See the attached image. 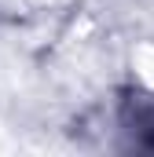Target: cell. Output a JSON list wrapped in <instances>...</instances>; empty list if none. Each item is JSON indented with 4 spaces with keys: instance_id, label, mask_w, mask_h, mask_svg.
Returning <instances> with one entry per match:
<instances>
[{
    "instance_id": "6da1fadb",
    "label": "cell",
    "mask_w": 154,
    "mask_h": 157,
    "mask_svg": "<svg viewBox=\"0 0 154 157\" xmlns=\"http://www.w3.org/2000/svg\"><path fill=\"white\" fill-rule=\"evenodd\" d=\"M121 128L136 150H154V95H128L121 106Z\"/></svg>"
}]
</instances>
